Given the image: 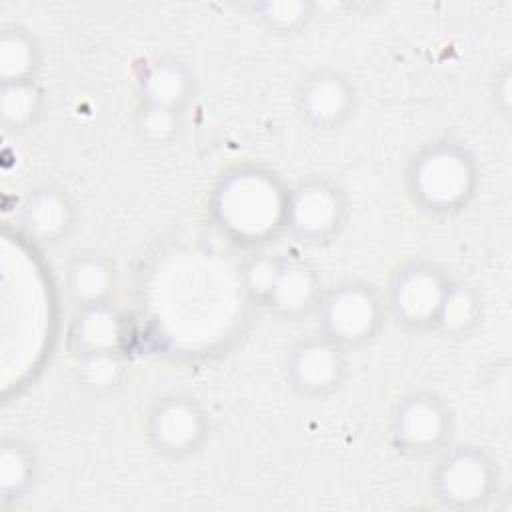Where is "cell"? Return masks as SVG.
I'll use <instances>...</instances> for the list:
<instances>
[{"label":"cell","instance_id":"6da1fadb","mask_svg":"<svg viewBox=\"0 0 512 512\" xmlns=\"http://www.w3.org/2000/svg\"><path fill=\"white\" fill-rule=\"evenodd\" d=\"M288 190L260 168H236L214 190V214L222 230L242 244H260L286 226Z\"/></svg>","mask_w":512,"mask_h":512},{"label":"cell","instance_id":"7a4b0ae2","mask_svg":"<svg viewBox=\"0 0 512 512\" xmlns=\"http://www.w3.org/2000/svg\"><path fill=\"white\" fill-rule=\"evenodd\" d=\"M478 186V168L470 152L454 142L422 148L408 168V190L422 210L452 214L462 210Z\"/></svg>","mask_w":512,"mask_h":512},{"label":"cell","instance_id":"3957f363","mask_svg":"<svg viewBox=\"0 0 512 512\" xmlns=\"http://www.w3.org/2000/svg\"><path fill=\"white\" fill-rule=\"evenodd\" d=\"M316 312L320 334L342 348L356 346L380 330L384 300L370 284L346 280L320 296Z\"/></svg>","mask_w":512,"mask_h":512},{"label":"cell","instance_id":"277c9868","mask_svg":"<svg viewBox=\"0 0 512 512\" xmlns=\"http://www.w3.org/2000/svg\"><path fill=\"white\" fill-rule=\"evenodd\" d=\"M450 284L452 280L434 264L406 262L390 280L386 306L406 328L434 330Z\"/></svg>","mask_w":512,"mask_h":512},{"label":"cell","instance_id":"5b68a950","mask_svg":"<svg viewBox=\"0 0 512 512\" xmlns=\"http://www.w3.org/2000/svg\"><path fill=\"white\" fill-rule=\"evenodd\" d=\"M248 286L280 316H300L320 302V284L312 268L298 260L262 256L248 266Z\"/></svg>","mask_w":512,"mask_h":512},{"label":"cell","instance_id":"8992f818","mask_svg":"<svg viewBox=\"0 0 512 512\" xmlns=\"http://www.w3.org/2000/svg\"><path fill=\"white\" fill-rule=\"evenodd\" d=\"M432 480L436 496L446 506L470 508L490 498L498 470L478 446H456L444 454Z\"/></svg>","mask_w":512,"mask_h":512},{"label":"cell","instance_id":"52a82bcc","mask_svg":"<svg viewBox=\"0 0 512 512\" xmlns=\"http://www.w3.org/2000/svg\"><path fill=\"white\" fill-rule=\"evenodd\" d=\"M344 216V196L326 178H308L288 190L286 228L306 242H324L338 234Z\"/></svg>","mask_w":512,"mask_h":512},{"label":"cell","instance_id":"ba28073f","mask_svg":"<svg viewBox=\"0 0 512 512\" xmlns=\"http://www.w3.org/2000/svg\"><path fill=\"white\" fill-rule=\"evenodd\" d=\"M452 416L444 400L432 392L404 396L392 416V440L402 452H436L450 436Z\"/></svg>","mask_w":512,"mask_h":512},{"label":"cell","instance_id":"9c48e42d","mask_svg":"<svg viewBox=\"0 0 512 512\" xmlns=\"http://www.w3.org/2000/svg\"><path fill=\"white\" fill-rule=\"evenodd\" d=\"M204 434L206 414L192 396H162L148 414V438L160 454H190L204 440Z\"/></svg>","mask_w":512,"mask_h":512},{"label":"cell","instance_id":"30bf717a","mask_svg":"<svg viewBox=\"0 0 512 512\" xmlns=\"http://www.w3.org/2000/svg\"><path fill=\"white\" fill-rule=\"evenodd\" d=\"M344 370V348L320 332L298 340L286 356V372L292 386L308 396L334 390Z\"/></svg>","mask_w":512,"mask_h":512},{"label":"cell","instance_id":"8fae6325","mask_svg":"<svg viewBox=\"0 0 512 512\" xmlns=\"http://www.w3.org/2000/svg\"><path fill=\"white\" fill-rule=\"evenodd\" d=\"M298 110L302 118L318 128L332 130L340 126L354 108V90L338 72L324 68L312 72L298 88Z\"/></svg>","mask_w":512,"mask_h":512},{"label":"cell","instance_id":"7c38bea8","mask_svg":"<svg viewBox=\"0 0 512 512\" xmlns=\"http://www.w3.org/2000/svg\"><path fill=\"white\" fill-rule=\"evenodd\" d=\"M120 338V316L110 302L80 306L72 328V344L80 358L116 354Z\"/></svg>","mask_w":512,"mask_h":512},{"label":"cell","instance_id":"4fadbf2b","mask_svg":"<svg viewBox=\"0 0 512 512\" xmlns=\"http://www.w3.org/2000/svg\"><path fill=\"white\" fill-rule=\"evenodd\" d=\"M192 90L190 70L178 60H156L140 80L142 106H156L180 112Z\"/></svg>","mask_w":512,"mask_h":512},{"label":"cell","instance_id":"5bb4252c","mask_svg":"<svg viewBox=\"0 0 512 512\" xmlns=\"http://www.w3.org/2000/svg\"><path fill=\"white\" fill-rule=\"evenodd\" d=\"M116 274L112 264L96 254L78 256L68 268V292L80 306L108 302Z\"/></svg>","mask_w":512,"mask_h":512},{"label":"cell","instance_id":"9a60e30c","mask_svg":"<svg viewBox=\"0 0 512 512\" xmlns=\"http://www.w3.org/2000/svg\"><path fill=\"white\" fill-rule=\"evenodd\" d=\"M70 212L72 210L64 194L56 190H40L30 196L24 220L34 234L52 238L64 232L70 222Z\"/></svg>","mask_w":512,"mask_h":512},{"label":"cell","instance_id":"2e32d148","mask_svg":"<svg viewBox=\"0 0 512 512\" xmlns=\"http://www.w3.org/2000/svg\"><path fill=\"white\" fill-rule=\"evenodd\" d=\"M480 318V296L466 284L452 282L446 294L438 328L462 334L468 332Z\"/></svg>","mask_w":512,"mask_h":512},{"label":"cell","instance_id":"e0dca14e","mask_svg":"<svg viewBox=\"0 0 512 512\" xmlns=\"http://www.w3.org/2000/svg\"><path fill=\"white\" fill-rule=\"evenodd\" d=\"M180 126V112L156 106H142L138 114V132L148 142H166L170 140Z\"/></svg>","mask_w":512,"mask_h":512},{"label":"cell","instance_id":"ac0fdd59","mask_svg":"<svg viewBox=\"0 0 512 512\" xmlns=\"http://www.w3.org/2000/svg\"><path fill=\"white\" fill-rule=\"evenodd\" d=\"M256 10L270 28L282 32H292L310 18V6L306 2H266Z\"/></svg>","mask_w":512,"mask_h":512}]
</instances>
